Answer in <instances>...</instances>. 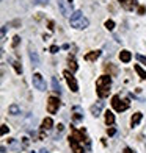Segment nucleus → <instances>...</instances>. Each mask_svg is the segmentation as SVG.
Returning a JSON list of instances; mask_svg holds the SVG:
<instances>
[{"instance_id": "obj_1", "label": "nucleus", "mask_w": 146, "mask_h": 153, "mask_svg": "<svg viewBox=\"0 0 146 153\" xmlns=\"http://www.w3.org/2000/svg\"><path fill=\"white\" fill-rule=\"evenodd\" d=\"M110 86H112V78H110V75H102L97 78L96 81V88H97V95L104 99V97H107L110 94Z\"/></svg>"}, {"instance_id": "obj_2", "label": "nucleus", "mask_w": 146, "mask_h": 153, "mask_svg": "<svg viewBox=\"0 0 146 153\" xmlns=\"http://www.w3.org/2000/svg\"><path fill=\"white\" fill-rule=\"evenodd\" d=\"M88 19L82 14V11H75L74 14L71 16V27H74V28L77 30H83L88 27Z\"/></svg>"}, {"instance_id": "obj_3", "label": "nucleus", "mask_w": 146, "mask_h": 153, "mask_svg": "<svg viewBox=\"0 0 146 153\" xmlns=\"http://www.w3.org/2000/svg\"><path fill=\"white\" fill-rule=\"evenodd\" d=\"M58 8L61 11V14L65 17H71L74 13H72V6H71V2L69 0H58Z\"/></svg>"}, {"instance_id": "obj_4", "label": "nucleus", "mask_w": 146, "mask_h": 153, "mask_svg": "<svg viewBox=\"0 0 146 153\" xmlns=\"http://www.w3.org/2000/svg\"><path fill=\"white\" fill-rule=\"evenodd\" d=\"M112 106L115 108V111H118V113H123V111H126L129 108V102L121 100L118 95H115L112 99Z\"/></svg>"}, {"instance_id": "obj_5", "label": "nucleus", "mask_w": 146, "mask_h": 153, "mask_svg": "<svg viewBox=\"0 0 146 153\" xmlns=\"http://www.w3.org/2000/svg\"><path fill=\"white\" fill-rule=\"evenodd\" d=\"M63 76L66 78L68 86L71 88V91H72V92H77V91H79V86H77V81H75V78L72 76V74L68 72V71H65V72H63Z\"/></svg>"}, {"instance_id": "obj_6", "label": "nucleus", "mask_w": 146, "mask_h": 153, "mask_svg": "<svg viewBox=\"0 0 146 153\" xmlns=\"http://www.w3.org/2000/svg\"><path fill=\"white\" fill-rule=\"evenodd\" d=\"M33 86L38 89V91H46V81L43 78L41 74H35L33 75Z\"/></svg>"}, {"instance_id": "obj_7", "label": "nucleus", "mask_w": 146, "mask_h": 153, "mask_svg": "<svg viewBox=\"0 0 146 153\" xmlns=\"http://www.w3.org/2000/svg\"><path fill=\"white\" fill-rule=\"evenodd\" d=\"M60 108V100L57 99V97H50V99L47 100V111L50 114H55Z\"/></svg>"}, {"instance_id": "obj_8", "label": "nucleus", "mask_w": 146, "mask_h": 153, "mask_svg": "<svg viewBox=\"0 0 146 153\" xmlns=\"http://www.w3.org/2000/svg\"><path fill=\"white\" fill-rule=\"evenodd\" d=\"M69 144H71V149L74 150V153H83L85 152L87 153V150H83V147H82V142H79V141H75L74 137H69Z\"/></svg>"}, {"instance_id": "obj_9", "label": "nucleus", "mask_w": 146, "mask_h": 153, "mask_svg": "<svg viewBox=\"0 0 146 153\" xmlns=\"http://www.w3.org/2000/svg\"><path fill=\"white\" fill-rule=\"evenodd\" d=\"M29 55H30V61H32L33 67L39 66V56H38V53L35 52V48H33L32 45H30V48H29Z\"/></svg>"}, {"instance_id": "obj_10", "label": "nucleus", "mask_w": 146, "mask_h": 153, "mask_svg": "<svg viewBox=\"0 0 146 153\" xmlns=\"http://www.w3.org/2000/svg\"><path fill=\"white\" fill-rule=\"evenodd\" d=\"M104 71L108 72L110 76H116L118 75V69L112 64V62H105V64H104Z\"/></svg>"}, {"instance_id": "obj_11", "label": "nucleus", "mask_w": 146, "mask_h": 153, "mask_svg": "<svg viewBox=\"0 0 146 153\" xmlns=\"http://www.w3.org/2000/svg\"><path fill=\"white\" fill-rule=\"evenodd\" d=\"M102 108H104V103H102V102H97L96 105H93V106H91V114H93L94 117H97V116L101 114Z\"/></svg>"}, {"instance_id": "obj_12", "label": "nucleus", "mask_w": 146, "mask_h": 153, "mask_svg": "<svg viewBox=\"0 0 146 153\" xmlns=\"http://www.w3.org/2000/svg\"><path fill=\"white\" fill-rule=\"evenodd\" d=\"M101 56V52L99 50H96V52H90V53H87L85 55V61H94V59H97Z\"/></svg>"}, {"instance_id": "obj_13", "label": "nucleus", "mask_w": 146, "mask_h": 153, "mask_svg": "<svg viewBox=\"0 0 146 153\" xmlns=\"http://www.w3.org/2000/svg\"><path fill=\"white\" fill-rule=\"evenodd\" d=\"M141 119H143V114L141 113H135L134 116H132V119H130V125H132V127H135V125L140 123Z\"/></svg>"}, {"instance_id": "obj_14", "label": "nucleus", "mask_w": 146, "mask_h": 153, "mask_svg": "<svg viewBox=\"0 0 146 153\" xmlns=\"http://www.w3.org/2000/svg\"><path fill=\"white\" fill-rule=\"evenodd\" d=\"M120 58H121L123 62H129V61L132 59V53H130L129 50H123V52L120 53Z\"/></svg>"}, {"instance_id": "obj_15", "label": "nucleus", "mask_w": 146, "mask_h": 153, "mask_svg": "<svg viewBox=\"0 0 146 153\" xmlns=\"http://www.w3.org/2000/svg\"><path fill=\"white\" fill-rule=\"evenodd\" d=\"M52 125H53V120L50 119V117H46V119L43 120V127H41V130H50L52 128Z\"/></svg>"}, {"instance_id": "obj_16", "label": "nucleus", "mask_w": 146, "mask_h": 153, "mask_svg": "<svg viewBox=\"0 0 146 153\" xmlns=\"http://www.w3.org/2000/svg\"><path fill=\"white\" fill-rule=\"evenodd\" d=\"M52 88H53V91L57 92L58 95L61 94V89H60V83L57 80V76H52Z\"/></svg>"}, {"instance_id": "obj_17", "label": "nucleus", "mask_w": 146, "mask_h": 153, "mask_svg": "<svg viewBox=\"0 0 146 153\" xmlns=\"http://www.w3.org/2000/svg\"><path fill=\"white\" fill-rule=\"evenodd\" d=\"M68 64H69V69H71V72H75L77 71V62H75V59L69 55V58H68Z\"/></svg>"}, {"instance_id": "obj_18", "label": "nucleus", "mask_w": 146, "mask_h": 153, "mask_svg": "<svg viewBox=\"0 0 146 153\" xmlns=\"http://www.w3.org/2000/svg\"><path fill=\"white\" fill-rule=\"evenodd\" d=\"M105 123H107V125L115 123V116H113L112 111H107V113H105Z\"/></svg>"}, {"instance_id": "obj_19", "label": "nucleus", "mask_w": 146, "mask_h": 153, "mask_svg": "<svg viewBox=\"0 0 146 153\" xmlns=\"http://www.w3.org/2000/svg\"><path fill=\"white\" fill-rule=\"evenodd\" d=\"M8 113H10V114H13V116H17V114L20 113V109H19V106H17V105H11V106L8 108Z\"/></svg>"}, {"instance_id": "obj_20", "label": "nucleus", "mask_w": 146, "mask_h": 153, "mask_svg": "<svg viewBox=\"0 0 146 153\" xmlns=\"http://www.w3.org/2000/svg\"><path fill=\"white\" fill-rule=\"evenodd\" d=\"M135 71H137V74L138 75H140V78L141 80H146V72L143 71V69L140 67V66H138V64H135Z\"/></svg>"}, {"instance_id": "obj_21", "label": "nucleus", "mask_w": 146, "mask_h": 153, "mask_svg": "<svg viewBox=\"0 0 146 153\" xmlns=\"http://www.w3.org/2000/svg\"><path fill=\"white\" fill-rule=\"evenodd\" d=\"M74 111H75V114H74V120L77 122V120H80V119H82V111H80V108H79V106H75V108H74Z\"/></svg>"}, {"instance_id": "obj_22", "label": "nucleus", "mask_w": 146, "mask_h": 153, "mask_svg": "<svg viewBox=\"0 0 146 153\" xmlns=\"http://www.w3.org/2000/svg\"><path fill=\"white\" fill-rule=\"evenodd\" d=\"M11 62H13V66H14V69H16V72L17 74H22V67H20V64H19V61H16V59H10Z\"/></svg>"}, {"instance_id": "obj_23", "label": "nucleus", "mask_w": 146, "mask_h": 153, "mask_svg": "<svg viewBox=\"0 0 146 153\" xmlns=\"http://www.w3.org/2000/svg\"><path fill=\"white\" fill-rule=\"evenodd\" d=\"M105 28L107 30H113L115 28V22H113V20H107V22H105Z\"/></svg>"}, {"instance_id": "obj_24", "label": "nucleus", "mask_w": 146, "mask_h": 153, "mask_svg": "<svg viewBox=\"0 0 146 153\" xmlns=\"http://www.w3.org/2000/svg\"><path fill=\"white\" fill-rule=\"evenodd\" d=\"M33 3L35 5H47L49 0H33Z\"/></svg>"}, {"instance_id": "obj_25", "label": "nucleus", "mask_w": 146, "mask_h": 153, "mask_svg": "<svg viewBox=\"0 0 146 153\" xmlns=\"http://www.w3.org/2000/svg\"><path fill=\"white\" fill-rule=\"evenodd\" d=\"M137 59L141 62V64H146V56H143V55H137Z\"/></svg>"}, {"instance_id": "obj_26", "label": "nucleus", "mask_w": 146, "mask_h": 153, "mask_svg": "<svg viewBox=\"0 0 146 153\" xmlns=\"http://www.w3.org/2000/svg\"><path fill=\"white\" fill-rule=\"evenodd\" d=\"M8 131H10V128L6 127V125H2V131H0V133H2V134H6Z\"/></svg>"}, {"instance_id": "obj_27", "label": "nucleus", "mask_w": 146, "mask_h": 153, "mask_svg": "<svg viewBox=\"0 0 146 153\" xmlns=\"http://www.w3.org/2000/svg\"><path fill=\"white\" fill-rule=\"evenodd\" d=\"M19 41H20V38L19 36H14V39H13V47H16L19 44Z\"/></svg>"}, {"instance_id": "obj_28", "label": "nucleus", "mask_w": 146, "mask_h": 153, "mask_svg": "<svg viewBox=\"0 0 146 153\" xmlns=\"http://www.w3.org/2000/svg\"><path fill=\"white\" fill-rule=\"evenodd\" d=\"M107 133H108V136H113V134L116 133V130H115V128H108V130H107Z\"/></svg>"}, {"instance_id": "obj_29", "label": "nucleus", "mask_w": 146, "mask_h": 153, "mask_svg": "<svg viewBox=\"0 0 146 153\" xmlns=\"http://www.w3.org/2000/svg\"><path fill=\"white\" fill-rule=\"evenodd\" d=\"M123 153H137V152H134V150H132V149H129V147H126V149H124V150H123Z\"/></svg>"}, {"instance_id": "obj_30", "label": "nucleus", "mask_w": 146, "mask_h": 153, "mask_svg": "<svg viewBox=\"0 0 146 153\" xmlns=\"http://www.w3.org/2000/svg\"><path fill=\"white\" fill-rule=\"evenodd\" d=\"M144 11H146L144 6H140V8H138V14H144Z\"/></svg>"}, {"instance_id": "obj_31", "label": "nucleus", "mask_w": 146, "mask_h": 153, "mask_svg": "<svg viewBox=\"0 0 146 153\" xmlns=\"http://www.w3.org/2000/svg\"><path fill=\"white\" fill-rule=\"evenodd\" d=\"M50 52H52V53H57V52H58V47H57V45H52V47H50Z\"/></svg>"}, {"instance_id": "obj_32", "label": "nucleus", "mask_w": 146, "mask_h": 153, "mask_svg": "<svg viewBox=\"0 0 146 153\" xmlns=\"http://www.w3.org/2000/svg\"><path fill=\"white\" fill-rule=\"evenodd\" d=\"M5 34H6V27H2V38H5Z\"/></svg>"}, {"instance_id": "obj_33", "label": "nucleus", "mask_w": 146, "mask_h": 153, "mask_svg": "<svg viewBox=\"0 0 146 153\" xmlns=\"http://www.w3.org/2000/svg\"><path fill=\"white\" fill-rule=\"evenodd\" d=\"M39 153H49V150H46V149H41V150H39Z\"/></svg>"}, {"instance_id": "obj_34", "label": "nucleus", "mask_w": 146, "mask_h": 153, "mask_svg": "<svg viewBox=\"0 0 146 153\" xmlns=\"http://www.w3.org/2000/svg\"><path fill=\"white\" fill-rule=\"evenodd\" d=\"M30 153H35V152H30Z\"/></svg>"}, {"instance_id": "obj_35", "label": "nucleus", "mask_w": 146, "mask_h": 153, "mask_svg": "<svg viewBox=\"0 0 146 153\" xmlns=\"http://www.w3.org/2000/svg\"><path fill=\"white\" fill-rule=\"evenodd\" d=\"M69 2H72V0H69Z\"/></svg>"}]
</instances>
